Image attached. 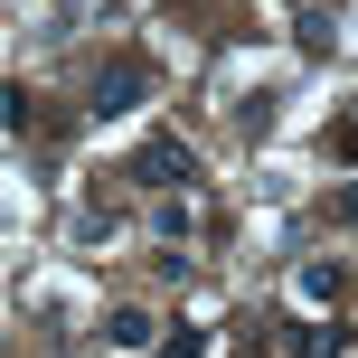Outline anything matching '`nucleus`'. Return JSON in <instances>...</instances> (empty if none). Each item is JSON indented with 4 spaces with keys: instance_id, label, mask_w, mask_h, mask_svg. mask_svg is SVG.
Instances as JSON below:
<instances>
[{
    "instance_id": "1",
    "label": "nucleus",
    "mask_w": 358,
    "mask_h": 358,
    "mask_svg": "<svg viewBox=\"0 0 358 358\" xmlns=\"http://www.w3.org/2000/svg\"><path fill=\"white\" fill-rule=\"evenodd\" d=\"M123 179H142L151 198H170V189H189V179H198V161H189V142H170V132H161V142L132 151V170H123Z\"/></svg>"
},
{
    "instance_id": "2",
    "label": "nucleus",
    "mask_w": 358,
    "mask_h": 358,
    "mask_svg": "<svg viewBox=\"0 0 358 358\" xmlns=\"http://www.w3.org/2000/svg\"><path fill=\"white\" fill-rule=\"evenodd\" d=\"M151 57H113V66H94V113H132V104H151Z\"/></svg>"
},
{
    "instance_id": "3",
    "label": "nucleus",
    "mask_w": 358,
    "mask_h": 358,
    "mask_svg": "<svg viewBox=\"0 0 358 358\" xmlns=\"http://www.w3.org/2000/svg\"><path fill=\"white\" fill-rule=\"evenodd\" d=\"M283 349H292V358H340V349H349V330H340V321H292V340H283Z\"/></svg>"
},
{
    "instance_id": "4",
    "label": "nucleus",
    "mask_w": 358,
    "mask_h": 358,
    "mask_svg": "<svg viewBox=\"0 0 358 358\" xmlns=\"http://www.w3.org/2000/svg\"><path fill=\"white\" fill-rule=\"evenodd\" d=\"M151 330H161V321H151V311H113V321H104V340L142 358V349H151Z\"/></svg>"
},
{
    "instance_id": "5",
    "label": "nucleus",
    "mask_w": 358,
    "mask_h": 358,
    "mask_svg": "<svg viewBox=\"0 0 358 358\" xmlns=\"http://www.w3.org/2000/svg\"><path fill=\"white\" fill-rule=\"evenodd\" d=\"M142 358H208V330H198V321H179V330H170V340H151Z\"/></svg>"
},
{
    "instance_id": "6",
    "label": "nucleus",
    "mask_w": 358,
    "mask_h": 358,
    "mask_svg": "<svg viewBox=\"0 0 358 358\" xmlns=\"http://www.w3.org/2000/svg\"><path fill=\"white\" fill-rule=\"evenodd\" d=\"M151 236H161V245H179V236H189V189H179V198H161V208H151Z\"/></svg>"
},
{
    "instance_id": "7",
    "label": "nucleus",
    "mask_w": 358,
    "mask_h": 358,
    "mask_svg": "<svg viewBox=\"0 0 358 358\" xmlns=\"http://www.w3.org/2000/svg\"><path fill=\"white\" fill-rule=\"evenodd\" d=\"M292 48H302V57H330V10H302V19H292Z\"/></svg>"
},
{
    "instance_id": "8",
    "label": "nucleus",
    "mask_w": 358,
    "mask_h": 358,
    "mask_svg": "<svg viewBox=\"0 0 358 358\" xmlns=\"http://www.w3.org/2000/svg\"><path fill=\"white\" fill-rule=\"evenodd\" d=\"M302 302H340V264H302Z\"/></svg>"
},
{
    "instance_id": "9",
    "label": "nucleus",
    "mask_w": 358,
    "mask_h": 358,
    "mask_svg": "<svg viewBox=\"0 0 358 358\" xmlns=\"http://www.w3.org/2000/svg\"><path fill=\"white\" fill-rule=\"evenodd\" d=\"M330 151H340V161H358V113H349L340 132H330Z\"/></svg>"
},
{
    "instance_id": "10",
    "label": "nucleus",
    "mask_w": 358,
    "mask_h": 358,
    "mask_svg": "<svg viewBox=\"0 0 358 358\" xmlns=\"http://www.w3.org/2000/svg\"><path fill=\"white\" fill-rule=\"evenodd\" d=\"M340 217H349V227H358V179H349V198H340Z\"/></svg>"
}]
</instances>
